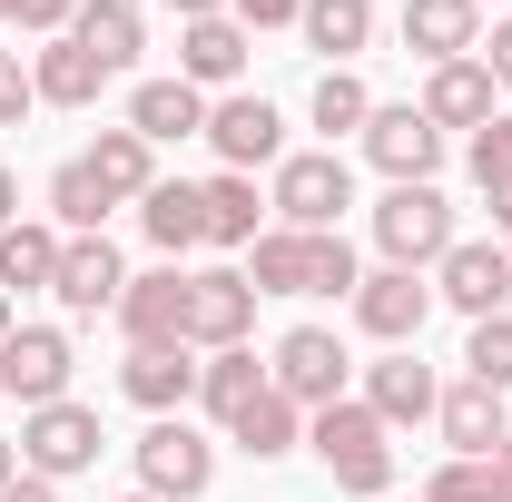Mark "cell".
<instances>
[{
	"mask_svg": "<svg viewBox=\"0 0 512 502\" xmlns=\"http://www.w3.org/2000/svg\"><path fill=\"white\" fill-rule=\"evenodd\" d=\"M375 247H384V266H444V247H453V197L424 178V188H384L375 197Z\"/></svg>",
	"mask_w": 512,
	"mask_h": 502,
	"instance_id": "277c9868",
	"label": "cell"
},
{
	"mask_svg": "<svg viewBox=\"0 0 512 502\" xmlns=\"http://www.w3.org/2000/svg\"><path fill=\"white\" fill-rule=\"evenodd\" d=\"M30 109H40V89H30V60H20V50H0V128H20Z\"/></svg>",
	"mask_w": 512,
	"mask_h": 502,
	"instance_id": "74e56055",
	"label": "cell"
},
{
	"mask_svg": "<svg viewBox=\"0 0 512 502\" xmlns=\"http://www.w3.org/2000/svg\"><path fill=\"white\" fill-rule=\"evenodd\" d=\"M404 50L424 69L473 60V50H483V10H473V0H404Z\"/></svg>",
	"mask_w": 512,
	"mask_h": 502,
	"instance_id": "d6986e66",
	"label": "cell"
},
{
	"mask_svg": "<svg viewBox=\"0 0 512 502\" xmlns=\"http://www.w3.org/2000/svg\"><path fill=\"white\" fill-rule=\"evenodd\" d=\"M119 286H128V266L109 237H69L60 247V276H50V296H60L69 315H119Z\"/></svg>",
	"mask_w": 512,
	"mask_h": 502,
	"instance_id": "e0dca14e",
	"label": "cell"
},
{
	"mask_svg": "<svg viewBox=\"0 0 512 502\" xmlns=\"http://www.w3.org/2000/svg\"><path fill=\"white\" fill-rule=\"evenodd\" d=\"M10 10H20V0H0V20H10Z\"/></svg>",
	"mask_w": 512,
	"mask_h": 502,
	"instance_id": "681fc988",
	"label": "cell"
},
{
	"mask_svg": "<svg viewBox=\"0 0 512 502\" xmlns=\"http://www.w3.org/2000/svg\"><path fill=\"white\" fill-rule=\"evenodd\" d=\"M483 207H493V227L512 237V178H503V188H483Z\"/></svg>",
	"mask_w": 512,
	"mask_h": 502,
	"instance_id": "ee69618b",
	"label": "cell"
},
{
	"mask_svg": "<svg viewBox=\"0 0 512 502\" xmlns=\"http://www.w3.org/2000/svg\"><path fill=\"white\" fill-rule=\"evenodd\" d=\"M119 502H148V493H119Z\"/></svg>",
	"mask_w": 512,
	"mask_h": 502,
	"instance_id": "f907efd6",
	"label": "cell"
},
{
	"mask_svg": "<svg viewBox=\"0 0 512 502\" xmlns=\"http://www.w3.org/2000/svg\"><path fill=\"white\" fill-rule=\"evenodd\" d=\"M69 335L60 325H10V345H0V394H20V414H40V404H60L69 394Z\"/></svg>",
	"mask_w": 512,
	"mask_h": 502,
	"instance_id": "9c48e42d",
	"label": "cell"
},
{
	"mask_svg": "<svg viewBox=\"0 0 512 502\" xmlns=\"http://www.w3.org/2000/svg\"><path fill=\"white\" fill-rule=\"evenodd\" d=\"M197 197H207V247H256V237H266V217H276V207L256 197V178H237V168H217Z\"/></svg>",
	"mask_w": 512,
	"mask_h": 502,
	"instance_id": "484cf974",
	"label": "cell"
},
{
	"mask_svg": "<svg viewBox=\"0 0 512 502\" xmlns=\"http://www.w3.org/2000/svg\"><path fill=\"white\" fill-rule=\"evenodd\" d=\"M119 335L128 345H188V266H148L119 286Z\"/></svg>",
	"mask_w": 512,
	"mask_h": 502,
	"instance_id": "7c38bea8",
	"label": "cell"
},
{
	"mask_svg": "<svg viewBox=\"0 0 512 502\" xmlns=\"http://www.w3.org/2000/svg\"><path fill=\"white\" fill-rule=\"evenodd\" d=\"M256 394H266V365H256L247 345H227V355H197V404H207L217 424H237Z\"/></svg>",
	"mask_w": 512,
	"mask_h": 502,
	"instance_id": "f1b7e54d",
	"label": "cell"
},
{
	"mask_svg": "<svg viewBox=\"0 0 512 502\" xmlns=\"http://www.w3.org/2000/svg\"><path fill=\"white\" fill-rule=\"evenodd\" d=\"M414 502H424V493H414Z\"/></svg>",
	"mask_w": 512,
	"mask_h": 502,
	"instance_id": "f5cc1de1",
	"label": "cell"
},
{
	"mask_svg": "<svg viewBox=\"0 0 512 502\" xmlns=\"http://www.w3.org/2000/svg\"><path fill=\"white\" fill-rule=\"evenodd\" d=\"M128 453H138V493L148 502H197L207 483H217V443L197 434L188 414H158Z\"/></svg>",
	"mask_w": 512,
	"mask_h": 502,
	"instance_id": "3957f363",
	"label": "cell"
},
{
	"mask_svg": "<svg viewBox=\"0 0 512 502\" xmlns=\"http://www.w3.org/2000/svg\"><path fill=\"white\" fill-rule=\"evenodd\" d=\"M128 128H138L148 148L207 138V89H188V79H138V89H128Z\"/></svg>",
	"mask_w": 512,
	"mask_h": 502,
	"instance_id": "44dd1931",
	"label": "cell"
},
{
	"mask_svg": "<svg viewBox=\"0 0 512 502\" xmlns=\"http://www.w3.org/2000/svg\"><path fill=\"white\" fill-rule=\"evenodd\" d=\"M345 375H355V355H345V335H335V325H296V335H276L266 384H276L286 404L325 414V404H345Z\"/></svg>",
	"mask_w": 512,
	"mask_h": 502,
	"instance_id": "5b68a950",
	"label": "cell"
},
{
	"mask_svg": "<svg viewBox=\"0 0 512 502\" xmlns=\"http://www.w3.org/2000/svg\"><path fill=\"white\" fill-rule=\"evenodd\" d=\"M247 20H237V10H217V20H178V79H188V89H227V79H237V69H247Z\"/></svg>",
	"mask_w": 512,
	"mask_h": 502,
	"instance_id": "ac0fdd59",
	"label": "cell"
},
{
	"mask_svg": "<svg viewBox=\"0 0 512 502\" xmlns=\"http://www.w3.org/2000/svg\"><path fill=\"white\" fill-rule=\"evenodd\" d=\"M0 227H20V178L0 168Z\"/></svg>",
	"mask_w": 512,
	"mask_h": 502,
	"instance_id": "f6af8a7d",
	"label": "cell"
},
{
	"mask_svg": "<svg viewBox=\"0 0 512 502\" xmlns=\"http://www.w3.org/2000/svg\"><path fill=\"white\" fill-rule=\"evenodd\" d=\"M493 99H503V89H493L483 60H444V69H424V99H414V109L434 128H463V138H473V128L493 119Z\"/></svg>",
	"mask_w": 512,
	"mask_h": 502,
	"instance_id": "ffe728a7",
	"label": "cell"
},
{
	"mask_svg": "<svg viewBox=\"0 0 512 502\" xmlns=\"http://www.w3.org/2000/svg\"><path fill=\"white\" fill-rule=\"evenodd\" d=\"M60 227L50 217H20V227H0V296H30V286H50L60 276Z\"/></svg>",
	"mask_w": 512,
	"mask_h": 502,
	"instance_id": "83f0119b",
	"label": "cell"
},
{
	"mask_svg": "<svg viewBox=\"0 0 512 502\" xmlns=\"http://www.w3.org/2000/svg\"><path fill=\"white\" fill-rule=\"evenodd\" d=\"M306 247H316V237L266 227V237L247 247V286H256V296H306Z\"/></svg>",
	"mask_w": 512,
	"mask_h": 502,
	"instance_id": "d6a6232c",
	"label": "cell"
},
{
	"mask_svg": "<svg viewBox=\"0 0 512 502\" xmlns=\"http://www.w3.org/2000/svg\"><path fill=\"white\" fill-rule=\"evenodd\" d=\"M424 315H434V286H424L414 266H375V276L355 286V325H365L375 345H414Z\"/></svg>",
	"mask_w": 512,
	"mask_h": 502,
	"instance_id": "5bb4252c",
	"label": "cell"
},
{
	"mask_svg": "<svg viewBox=\"0 0 512 502\" xmlns=\"http://www.w3.org/2000/svg\"><path fill=\"white\" fill-rule=\"evenodd\" d=\"M119 394L148 414V424H158V414H188L197 404V345H128Z\"/></svg>",
	"mask_w": 512,
	"mask_h": 502,
	"instance_id": "9a60e30c",
	"label": "cell"
},
{
	"mask_svg": "<svg viewBox=\"0 0 512 502\" xmlns=\"http://www.w3.org/2000/svg\"><path fill=\"white\" fill-rule=\"evenodd\" d=\"M10 20H20V30H40V40H60L69 20H79V0H20Z\"/></svg>",
	"mask_w": 512,
	"mask_h": 502,
	"instance_id": "f35d334b",
	"label": "cell"
},
{
	"mask_svg": "<svg viewBox=\"0 0 512 502\" xmlns=\"http://www.w3.org/2000/svg\"><path fill=\"white\" fill-rule=\"evenodd\" d=\"M365 404H375V424H434V404H444V375L414 355V345H384V365H365Z\"/></svg>",
	"mask_w": 512,
	"mask_h": 502,
	"instance_id": "4fadbf2b",
	"label": "cell"
},
{
	"mask_svg": "<svg viewBox=\"0 0 512 502\" xmlns=\"http://www.w3.org/2000/svg\"><path fill=\"white\" fill-rule=\"evenodd\" d=\"M207 148H217L237 178H256V168L286 158V119H276L266 99H237V89H227V99H207Z\"/></svg>",
	"mask_w": 512,
	"mask_h": 502,
	"instance_id": "8fae6325",
	"label": "cell"
},
{
	"mask_svg": "<svg viewBox=\"0 0 512 502\" xmlns=\"http://www.w3.org/2000/svg\"><path fill=\"white\" fill-rule=\"evenodd\" d=\"M0 502H60V483H40V473H20V483H0Z\"/></svg>",
	"mask_w": 512,
	"mask_h": 502,
	"instance_id": "b9f144b4",
	"label": "cell"
},
{
	"mask_svg": "<svg viewBox=\"0 0 512 502\" xmlns=\"http://www.w3.org/2000/svg\"><path fill=\"white\" fill-rule=\"evenodd\" d=\"M463 375L493 384V394H512V315H483V325L463 335Z\"/></svg>",
	"mask_w": 512,
	"mask_h": 502,
	"instance_id": "e575fe53",
	"label": "cell"
},
{
	"mask_svg": "<svg viewBox=\"0 0 512 502\" xmlns=\"http://www.w3.org/2000/svg\"><path fill=\"white\" fill-rule=\"evenodd\" d=\"M365 158L384 168V188H424V178L444 168V128L424 119L414 99H394V109H375V119H365Z\"/></svg>",
	"mask_w": 512,
	"mask_h": 502,
	"instance_id": "ba28073f",
	"label": "cell"
},
{
	"mask_svg": "<svg viewBox=\"0 0 512 502\" xmlns=\"http://www.w3.org/2000/svg\"><path fill=\"white\" fill-rule=\"evenodd\" d=\"M69 40L109 69V79H119V69H138V50H148V20H138V0H79Z\"/></svg>",
	"mask_w": 512,
	"mask_h": 502,
	"instance_id": "603a6c76",
	"label": "cell"
},
{
	"mask_svg": "<svg viewBox=\"0 0 512 502\" xmlns=\"http://www.w3.org/2000/svg\"><path fill=\"white\" fill-rule=\"evenodd\" d=\"M434 306H463L473 325H483V315H512V247H493V237H453L444 266H434Z\"/></svg>",
	"mask_w": 512,
	"mask_h": 502,
	"instance_id": "52a82bcc",
	"label": "cell"
},
{
	"mask_svg": "<svg viewBox=\"0 0 512 502\" xmlns=\"http://www.w3.org/2000/svg\"><path fill=\"white\" fill-rule=\"evenodd\" d=\"M463 168H473V188H503V178H512V119H503V109L463 138Z\"/></svg>",
	"mask_w": 512,
	"mask_h": 502,
	"instance_id": "d590c367",
	"label": "cell"
},
{
	"mask_svg": "<svg viewBox=\"0 0 512 502\" xmlns=\"http://www.w3.org/2000/svg\"><path fill=\"white\" fill-rule=\"evenodd\" d=\"M355 286H365V266L345 247V227H325L316 247H306V296H345V306H355Z\"/></svg>",
	"mask_w": 512,
	"mask_h": 502,
	"instance_id": "836d02e7",
	"label": "cell"
},
{
	"mask_svg": "<svg viewBox=\"0 0 512 502\" xmlns=\"http://www.w3.org/2000/svg\"><path fill=\"white\" fill-rule=\"evenodd\" d=\"M512 394H493V384H444V404H434V424H444V443L453 453H463V463H493V453H503L512 443V414H503Z\"/></svg>",
	"mask_w": 512,
	"mask_h": 502,
	"instance_id": "2e32d148",
	"label": "cell"
},
{
	"mask_svg": "<svg viewBox=\"0 0 512 502\" xmlns=\"http://www.w3.org/2000/svg\"><path fill=\"white\" fill-rule=\"evenodd\" d=\"M483 473H493V502H512V443L493 453V463H483Z\"/></svg>",
	"mask_w": 512,
	"mask_h": 502,
	"instance_id": "7bdbcfd3",
	"label": "cell"
},
{
	"mask_svg": "<svg viewBox=\"0 0 512 502\" xmlns=\"http://www.w3.org/2000/svg\"><path fill=\"white\" fill-rule=\"evenodd\" d=\"M89 178L119 197V207H138V197L158 188V148H148L138 128H99V138H89Z\"/></svg>",
	"mask_w": 512,
	"mask_h": 502,
	"instance_id": "d4e9b609",
	"label": "cell"
},
{
	"mask_svg": "<svg viewBox=\"0 0 512 502\" xmlns=\"http://www.w3.org/2000/svg\"><path fill=\"white\" fill-rule=\"evenodd\" d=\"M30 89H40V109H89V99H99V89H109V69L89 60V50H79V40H40V60H30Z\"/></svg>",
	"mask_w": 512,
	"mask_h": 502,
	"instance_id": "cb8c5ba5",
	"label": "cell"
},
{
	"mask_svg": "<svg viewBox=\"0 0 512 502\" xmlns=\"http://www.w3.org/2000/svg\"><path fill=\"white\" fill-rule=\"evenodd\" d=\"M0 483H20V443H0Z\"/></svg>",
	"mask_w": 512,
	"mask_h": 502,
	"instance_id": "7dc6e473",
	"label": "cell"
},
{
	"mask_svg": "<svg viewBox=\"0 0 512 502\" xmlns=\"http://www.w3.org/2000/svg\"><path fill=\"white\" fill-rule=\"evenodd\" d=\"M99 414L89 404H40V414H20V473H40V483H69V473H89L99 463Z\"/></svg>",
	"mask_w": 512,
	"mask_h": 502,
	"instance_id": "8992f818",
	"label": "cell"
},
{
	"mask_svg": "<svg viewBox=\"0 0 512 502\" xmlns=\"http://www.w3.org/2000/svg\"><path fill=\"white\" fill-rule=\"evenodd\" d=\"M424 502H493V473L453 453V463H434V473H424Z\"/></svg>",
	"mask_w": 512,
	"mask_h": 502,
	"instance_id": "8d00e7d4",
	"label": "cell"
},
{
	"mask_svg": "<svg viewBox=\"0 0 512 502\" xmlns=\"http://www.w3.org/2000/svg\"><path fill=\"white\" fill-rule=\"evenodd\" d=\"M473 60L493 69V89H512V10H503V20H493V40H483V50H473Z\"/></svg>",
	"mask_w": 512,
	"mask_h": 502,
	"instance_id": "60d3db41",
	"label": "cell"
},
{
	"mask_svg": "<svg viewBox=\"0 0 512 502\" xmlns=\"http://www.w3.org/2000/svg\"><path fill=\"white\" fill-rule=\"evenodd\" d=\"M227 443H237V453H247V463H286V453H296V443H306V404H286V394H276V384H266V394H256L247 414H237V424H227Z\"/></svg>",
	"mask_w": 512,
	"mask_h": 502,
	"instance_id": "4316f807",
	"label": "cell"
},
{
	"mask_svg": "<svg viewBox=\"0 0 512 502\" xmlns=\"http://www.w3.org/2000/svg\"><path fill=\"white\" fill-rule=\"evenodd\" d=\"M168 10H178V20H217L227 0H168Z\"/></svg>",
	"mask_w": 512,
	"mask_h": 502,
	"instance_id": "bcb514c9",
	"label": "cell"
},
{
	"mask_svg": "<svg viewBox=\"0 0 512 502\" xmlns=\"http://www.w3.org/2000/svg\"><path fill=\"white\" fill-rule=\"evenodd\" d=\"M276 227H296V237H325V227H345V207H355V168H345V148H296V158H276Z\"/></svg>",
	"mask_w": 512,
	"mask_h": 502,
	"instance_id": "7a4b0ae2",
	"label": "cell"
},
{
	"mask_svg": "<svg viewBox=\"0 0 512 502\" xmlns=\"http://www.w3.org/2000/svg\"><path fill=\"white\" fill-rule=\"evenodd\" d=\"M296 30H306V50H325V60L345 69L365 40H375V0H306V10H296Z\"/></svg>",
	"mask_w": 512,
	"mask_h": 502,
	"instance_id": "f546056e",
	"label": "cell"
},
{
	"mask_svg": "<svg viewBox=\"0 0 512 502\" xmlns=\"http://www.w3.org/2000/svg\"><path fill=\"white\" fill-rule=\"evenodd\" d=\"M109 207H119V197L89 178V158H69L60 178H50V227H60V237H109V227H99Z\"/></svg>",
	"mask_w": 512,
	"mask_h": 502,
	"instance_id": "4dcf8cb0",
	"label": "cell"
},
{
	"mask_svg": "<svg viewBox=\"0 0 512 502\" xmlns=\"http://www.w3.org/2000/svg\"><path fill=\"white\" fill-rule=\"evenodd\" d=\"M473 10H493V0H473Z\"/></svg>",
	"mask_w": 512,
	"mask_h": 502,
	"instance_id": "816d5d0a",
	"label": "cell"
},
{
	"mask_svg": "<svg viewBox=\"0 0 512 502\" xmlns=\"http://www.w3.org/2000/svg\"><path fill=\"white\" fill-rule=\"evenodd\" d=\"M0 345H10V296H0Z\"/></svg>",
	"mask_w": 512,
	"mask_h": 502,
	"instance_id": "c3c4849f",
	"label": "cell"
},
{
	"mask_svg": "<svg viewBox=\"0 0 512 502\" xmlns=\"http://www.w3.org/2000/svg\"><path fill=\"white\" fill-rule=\"evenodd\" d=\"M306 119L325 128V148H335V138H365V119H375V89H365L355 69H325L316 99H306Z\"/></svg>",
	"mask_w": 512,
	"mask_h": 502,
	"instance_id": "1f68e13d",
	"label": "cell"
},
{
	"mask_svg": "<svg viewBox=\"0 0 512 502\" xmlns=\"http://www.w3.org/2000/svg\"><path fill=\"white\" fill-rule=\"evenodd\" d=\"M138 227H148L158 266H178L188 247H207V197H197L188 178H158V188L138 197Z\"/></svg>",
	"mask_w": 512,
	"mask_h": 502,
	"instance_id": "7402d4cb",
	"label": "cell"
},
{
	"mask_svg": "<svg viewBox=\"0 0 512 502\" xmlns=\"http://www.w3.org/2000/svg\"><path fill=\"white\" fill-rule=\"evenodd\" d=\"M256 325V286L247 266H207V276H188V345L197 355H227V345H247Z\"/></svg>",
	"mask_w": 512,
	"mask_h": 502,
	"instance_id": "30bf717a",
	"label": "cell"
},
{
	"mask_svg": "<svg viewBox=\"0 0 512 502\" xmlns=\"http://www.w3.org/2000/svg\"><path fill=\"white\" fill-rule=\"evenodd\" d=\"M306 453L335 473V493H355V502H384V493H394V434L375 424L365 394H345V404L306 414Z\"/></svg>",
	"mask_w": 512,
	"mask_h": 502,
	"instance_id": "6da1fadb",
	"label": "cell"
},
{
	"mask_svg": "<svg viewBox=\"0 0 512 502\" xmlns=\"http://www.w3.org/2000/svg\"><path fill=\"white\" fill-rule=\"evenodd\" d=\"M227 10L247 20V40H256V30H296V10H306V0H227Z\"/></svg>",
	"mask_w": 512,
	"mask_h": 502,
	"instance_id": "ab89813d",
	"label": "cell"
}]
</instances>
